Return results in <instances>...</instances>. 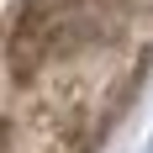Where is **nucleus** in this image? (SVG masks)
Segmentation results:
<instances>
[{"mask_svg": "<svg viewBox=\"0 0 153 153\" xmlns=\"http://www.w3.org/2000/svg\"><path fill=\"white\" fill-rule=\"evenodd\" d=\"M95 32H100V0H32L16 21L11 53L21 69H42L85 48Z\"/></svg>", "mask_w": 153, "mask_h": 153, "instance_id": "obj_1", "label": "nucleus"}]
</instances>
